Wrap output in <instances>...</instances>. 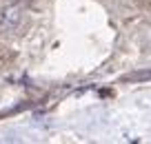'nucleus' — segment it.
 <instances>
[{
  "label": "nucleus",
  "mask_w": 151,
  "mask_h": 144,
  "mask_svg": "<svg viewBox=\"0 0 151 144\" xmlns=\"http://www.w3.org/2000/svg\"><path fill=\"white\" fill-rule=\"evenodd\" d=\"M27 22H29L27 11L20 5L0 7V33H20L27 27Z\"/></svg>",
  "instance_id": "f257e3e1"
},
{
  "label": "nucleus",
  "mask_w": 151,
  "mask_h": 144,
  "mask_svg": "<svg viewBox=\"0 0 151 144\" xmlns=\"http://www.w3.org/2000/svg\"><path fill=\"white\" fill-rule=\"evenodd\" d=\"M147 80H151V71H131L122 75V82H147Z\"/></svg>",
  "instance_id": "f03ea898"
}]
</instances>
